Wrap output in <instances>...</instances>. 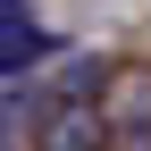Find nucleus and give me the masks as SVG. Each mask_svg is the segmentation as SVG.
<instances>
[{"mask_svg": "<svg viewBox=\"0 0 151 151\" xmlns=\"http://www.w3.org/2000/svg\"><path fill=\"white\" fill-rule=\"evenodd\" d=\"M34 151H109V118L76 92V101H59L42 118V134H34Z\"/></svg>", "mask_w": 151, "mask_h": 151, "instance_id": "obj_1", "label": "nucleus"}, {"mask_svg": "<svg viewBox=\"0 0 151 151\" xmlns=\"http://www.w3.org/2000/svg\"><path fill=\"white\" fill-rule=\"evenodd\" d=\"M34 50H42V34H34L25 0H0V67H25Z\"/></svg>", "mask_w": 151, "mask_h": 151, "instance_id": "obj_2", "label": "nucleus"}]
</instances>
